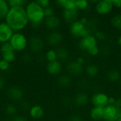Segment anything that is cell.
Wrapping results in <instances>:
<instances>
[{"instance_id":"cell-15","label":"cell","mask_w":121,"mask_h":121,"mask_svg":"<svg viewBox=\"0 0 121 121\" xmlns=\"http://www.w3.org/2000/svg\"><path fill=\"white\" fill-rule=\"evenodd\" d=\"M67 69L70 74L74 76H78L82 73L84 68L83 65H80L77 61H72L67 64Z\"/></svg>"},{"instance_id":"cell-11","label":"cell","mask_w":121,"mask_h":121,"mask_svg":"<svg viewBox=\"0 0 121 121\" xmlns=\"http://www.w3.org/2000/svg\"><path fill=\"white\" fill-rule=\"evenodd\" d=\"M63 41V36L61 33L58 31H52L47 36L48 43L52 47L59 46Z\"/></svg>"},{"instance_id":"cell-23","label":"cell","mask_w":121,"mask_h":121,"mask_svg":"<svg viewBox=\"0 0 121 121\" xmlns=\"http://www.w3.org/2000/svg\"><path fill=\"white\" fill-rule=\"evenodd\" d=\"M57 60L60 62H63L66 61L68 57H69V52L68 51L64 48H59L57 50Z\"/></svg>"},{"instance_id":"cell-7","label":"cell","mask_w":121,"mask_h":121,"mask_svg":"<svg viewBox=\"0 0 121 121\" xmlns=\"http://www.w3.org/2000/svg\"><path fill=\"white\" fill-rule=\"evenodd\" d=\"M14 31L5 22H0V43H9L13 36Z\"/></svg>"},{"instance_id":"cell-51","label":"cell","mask_w":121,"mask_h":121,"mask_svg":"<svg viewBox=\"0 0 121 121\" xmlns=\"http://www.w3.org/2000/svg\"></svg>"},{"instance_id":"cell-27","label":"cell","mask_w":121,"mask_h":121,"mask_svg":"<svg viewBox=\"0 0 121 121\" xmlns=\"http://www.w3.org/2000/svg\"><path fill=\"white\" fill-rule=\"evenodd\" d=\"M16 52L15 51H11V52H8L4 54H1V58L2 60L11 63L12 62H13L16 59Z\"/></svg>"},{"instance_id":"cell-30","label":"cell","mask_w":121,"mask_h":121,"mask_svg":"<svg viewBox=\"0 0 121 121\" xmlns=\"http://www.w3.org/2000/svg\"><path fill=\"white\" fill-rule=\"evenodd\" d=\"M17 113V108L13 104H9L5 108V113L9 116H16Z\"/></svg>"},{"instance_id":"cell-37","label":"cell","mask_w":121,"mask_h":121,"mask_svg":"<svg viewBox=\"0 0 121 121\" xmlns=\"http://www.w3.org/2000/svg\"><path fill=\"white\" fill-rule=\"evenodd\" d=\"M94 36L96 37V38L97 40H104L106 39V34L104 32L100 31V30L96 31L95 33Z\"/></svg>"},{"instance_id":"cell-36","label":"cell","mask_w":121,"mask_h":121,"mask_svg":"<svg viewBox=\"0 0 121 121\" xmlns=\"http://www.w3.org/2000/svg\"><path fill=\"white\" fill-rule=\"evenodd\" d=\"M36 2L44 9L50 6V1L49 0H37Z\"/></svg>"},{"instance_id":"cell-12","label":"cell","mask_w":121,"mask_h":121,"mask_svg":"<svg viewBox=\"0 0 121 121\" xmlns=\"http://www.w3.org/2000/svg\"><path fill=\"white\" fill-rule=\"evenodd\" d=\"M46 70L48 73L52 76L59 75L62 70V65L59 60L48 62L46 66Z\"/></svg>"},{"instance_id":"cell-45","label":"cell","mask_w":121,"mask_h":121,"mask_svg":"<svg viewBox=\"0 0 121 121\" xmlns=\"http://www.w3.org/2000/svg\"><path fill=\"white\" fill-rule=\"evenodd\" d=\"M117 42H118V45H119V46H121V35H120V36L118 37V40H117Z\"/></svg>"},{"instance_id":"cell-46","label":"cell","mask_w":121,"mask_h":121,"mask_svg":"<svg viewBox=\"0 0 121 121\" xmlns=\"http://www.w3.org/2000/svg\"><path fill=\"white\" fill-rule=\"evenodd\" d=\"M121 121V118H120L119 120H118V121Z\"/></svg>"},{"instance_id":"cell-26","label":"cell","mask_w":121,"mask_h":121,"mask_svg":"<svg viewBox=\"0 0 121 121\" xmlns=\"http://www.w3.org/2000/svg\"><path fill=\"white\" fill-rule=\"evenodd\" d=\"M90 5V2L87 0H76V8L78 11L86 10Z\"/></svg>"},{"instance_id":"cell-28","label":"cell","mask_w":121,"mask_h":121,"mask_svg":"<svg viewBox=\"0 0 121 121\" xmlns=\"http://www.w3.org/2000/svg\"><path fill=\"white\" fill-rule=\"evenodd\" d=\"M58 83L62 87H68L71 84V78L68 75H62L59 78Z\"/></svg>"},{"instance_id":"cell-20","label":"cell","mask_w":121,"mask_h":121,"mask_svg":"<svg viewBox=\"0 0 121 121\" xmlns=\"http://www.w3.org/2000/svg\"><path fill=\"white\" fill-rule=\"evenodd\" d=\"M56 4L63 10L76 9V0H57Z\"/></svg>"},{"instance_id":"cell-50","label":"cell","mask_w":121,"mask_h":121,"mask_svg":"<svg viewBox=\"0 0 121 121\" xmlns=\"http://www.w3.org/2000/svg\"></svg>"},{"instance_id":"cell-35","label":"cell","mask_w":121,"mask_h":121,"mask_svg":"<svg viewBox=\"0 0 121 121\" xmlns=\"http://www.w3.org/2000/svg\"><path fill=\"white\" fill-rule=\"evenodd\" d=\"M44 13H45V18L47 17H50L55 15V10L54 9L50 6L46 9H44Z\"/></svg>"},{"instance_id":"cell-33","label":"cell","mask_w":121,"mask_h":121,"mask_svg":"<svg viewBox=\"0 0 121 121\" xmlns=\"http://www.w3.org/2000/svg\"><path fill=\"white\" fill-rule=\"evenodd\" d=\"M87 53L90 55V56H92V57H94V56H96L99 54L100 52V50H99V48L98 45L95 46V47H93L91 48H90L89 50H88L87 51Z\"/></svg>"},{"instance_id":"cell-8","label":"cell","mask_w":121,"mask_h":121,"mask_svg":"<svg viewBox=\"0 0 121 121\" xmlns=\"http://www.w3.org/2000/svg\"><path fill=\"white\" fill-rule=\"evenodd\" d=\"M98 44V40L93 34H90L88 36L81 38L79 42V47L81 50L87 51L90 48L96 46Z\"/></svg>"},{"instance_id":"cell-13","label":"cell","mask_w":121,"mask_h":121,"mask_svg":"<svg viewBox=\"0 0 121 121\" xmlns=\"http://www.w3.org/2000/svg\"><path fill=\"white\" fill-rule=\"evenodd\" d=\"M105 107L93 106L89 112V116L94 121H101L104 120Z\"/></svg>"},{"instance_id":"cell-38","label":"cell","mask_w":121,"mask_h":121,"mask_svg":"<svg viewBox=\"0 0 121 121\" xmlns=\"http://www.w3.org/2000/svg\"><path fill=\"white\" fill-rule=\"evenodd\" d=\"M12 121H28L27 118L22 116H16L13 117Z\"/></svg>"},{"instance_id":"cell-48","label":"cell","mask_w":121,"mask_h":121,"mask_svg":"<svg viewBox=\"0 0 121 121\" xmlns=\"http://www.w3.org/2000/svg\"><path fill=\"white\" fill-rule=\"evenodd\" d=\"M120 100H121V99H120Z\"/></svg>"},{"instance_id":"cell-29","label":"cell","mask_w":121,"mask_h":121,"mask_svg":"<svg viewBox=\"0 0 121 121\" xmlns=\"http://www.w3.org/2000/svg\"><path fill=\"white\" fill-rule=\"evenodd\" d=\"M10 8L16 7V6H23L25 7L28 4V1L26 0H9L7 1Z\"/></svg>"},{"instance_id":"cell-42","label":"cell","mask_w":121,"mask_h":121,"mask_svg":"<svg viewBox=\"0 0 121 121\" xmlns=\"http://www.w3.org/2000/svg\"><path fill=\"white\" fill-rule=\"evenodd\" d=\"M69 121H82V120L78 115H74L70 118Z\"/></svg>"},{"instance_id":"cell-17","label":"cell","mask_w":121,"mask_h":121,"mask_svg":"<svg viewBox=\"0 0 121 121\" xmlns=\"http://www.w3.org/2000/svg\"><path fill=\"white\" fill-rule=\"evenodd\" d=\"M44 24L45 27L50 30H55L58 28L60 24V20L59 17L56 15H54L50 17H47L44 20Z\"/></svg>"},{"instance_id":"cell-25","label":"cell","mask_w":121,"mask_h":121,"mask_svg":"<svg viewBox=\"0 0 121 121\" xmlns=\"http://www.w3.org/2000/svg\"><path fill=\"white\" fill-rule=\"evenodd\" d=\"M45 58L48 62H54L57 60V51L55 49H50L45 53Z\"/></svg>"},{"instance_id":"cell-4","label":"cell","mask_w":121,"mask_h":121,"mask_svg":"<svg viewBox=\"0 0 121 121\" xmlns=\"http://www.w3.org/2000/svg\"><path fill=\"white\" fill-rule=\"evenodd\" d=\"M121 118V107L116 105H107L104 109V121H117Z\"/></svg>"},{"instance_id":"cell-41","label":"cell","mask_w":121,"mask_h":121,"mask_svg":"<svg viewBox=\"0 0 121 121\" xmlns=\"http://www.w3.org/2000/svg\"><path fill=\"white\" fill-rule=\"evenodd\" d=\"M117 101V99L115 97L113 96H109V99H108V105H116Z\"/></svg>"},{"instance_id":"cell-31","label":"cell","mask_w":121,"mask_h":121,"mask_svg":"<svg viewBox=\"0 0 121 121\" xmlns=\"http://www.w3.org/2000/svg\"><path fill=\"white\" fill-rule=\"evenodd\" d=\"M111 24L112 26L117 28V29H121V16L120 15H116L113 17L111 19Z\"/></svg>"},{"instance_id":"cell-16","label":"cell","mask_w":121,"mask_h":121,"mask_svg":"<svg viewBox=\"0 0 121 121\" xmlns=\"http://www.w3.org/2000/svg\"><path fill=\"white\" fill-rule=\"evenodd\" d=\"M30 116L34 120H40L41 119L44 115L45 111L43 108L40 105H34L30 108L29 110Z\"/></svg>"},{"instance_id":"cell-19","label":"cell","mask_w":121,"mask_h":121,"mask_svg":"<svg viewBox=\"0 0 121 121\" xmlns=\"http://www.w3.org/2000/svg\"><path fill=\"white\" fill-rule=\"evenodd\" d=\"M89 97L88 95L84 92H79L77 94L74 99V102L77 106H84L88 104Z\"/></svg>"},{"instance_id":"cell-2","label":"cell","mask_w":121,"mask_h":121,"mask_svg":"<svg viewBox=\"0 0 121 121\" xmlns=\"http://www.w3.org/2000/svg\"><path fill=\"white\" fill-rule=\"evenodd\" d=\"M29 23L33 27H38L44 22L45 18L44 9L41 7L36 1L28 2L25 6Z\"/></svg>"},{"instance_id":"cell-10","label":"cell","mask_w":121,"mask_h":121,"mask_svg":"<svg viewBox=\"0 0 121 121\" xmlns=\"http://www.w3.org/2000/svg\"><path fill=\"white\" fill-rule=\"evenodd\" d=\"M86 28V26H84L79 20H77L69 24V32L72 36L81 38V35Z\"/></svg>"},{"instance_id":"cell-3","label":"cell","mask_w":121,"mask_h":121,"mask_svg":"<svg viewBox=\"0 0 121 121\" xmlns=\"http://www.w3.org/2000/svg\"><path fill=\"white\" fill-rule=\"evenodd\" d=\"M9 43L16 52L23 51L28 45V40L26 36L21 32H15L11 37Z\"/></svg>"},{"instance_id":"cell-9","label":"cell","mask_w":121,"mask_h":121,"mask_svg":"<svg viewBox=\"0 0 121 121\" xmlns=\"http://www.w3.org/2000/svg\"><path fill=\"white\" fill-rule=\"evenodd\" d=\"M28 46L30 50L35 53L40 52L44 48V43L39 36H33L28 40Z\"/></svg>"},{"instance_id":"cell-21","label":"cell","mask_w":121,"mask_h":121,"mask_svg":"<svg viewBox=\"0 0 121 121\" xmlns=\"http://www.w3.org/2000/svg\"><path fill=\"white\" fill-rule=\"evenodd\" d=\"M85 72H86V74L89 77H94L98 75V74L99 72V69L97 65H96L94 64H90L86 67Z\"/></svg>"},{"instance_id":"cell-34","label":"cell","mask_w":121,"mask_h":121,"mask_svg":"<svg viewBox=\"0 0 121 121\" xmlns=\"http://www.w3.org/2000/svg\"><path fill=\"white\" fill-rule=\"evenodd\" d=\"M10 67V63L2 60L0 62V70L2 72H6L7 70H9Z\"/></svg>"},{"instance_id":"cell-18","label":"cell","mask_w":121,"mask_h":121,"mask_svg":"<svg viewBox=\"0 0 121 121\" xmlns=\"http://www.w3.org/2000/svg\"><path fill=\"white\" fill-rule=\"evenodd\" d=\"M8 96L13 101H20L23 99V92L21 89L16 86H12L7 91Z\"/></svg>"},{"instance_id":"cell-44","label":"cell","mask_w":121,"mask_h":121,"mask_svg":"<svg viewBox=\"0 0 121 121\" xmlns=\"http://www.w3.org/2000/svg\"><path fill=\"white\" fill-rule=\"evenodd\" d=\"M77 62L78 63H79L80 65H83L84 63L85 62V60H84V58L83 57H79L77 59Z\"/></svg>"},{"instance_id":"cell-49","label":"cell","mask_w":121,"mask_h":121,"mask_svg":"<svg viewBox=\"0 0 121 121\" xmlns=\"http://www.w3.org/2000/svg\"></svg>"},{"instance_id":"cell-5","label":"cell","mask_w":121,"mask_h":121,"mask_svg":"<svg viewBox=\"0 0 121 121\" xmlns=\"http://www.w3.org/2000/svg\"><path fill=\"white\" fill-rule=\"evenodd\" d=\"M109 96L104 92H96L94 93L90 99L91 104L94 106L106 107L108 105Z\"/></svg>"},{"instance_id":"cell-32","label":"cell","mask_w":121,"mask_h":121,"mask_svg":"<svg viewBox=\"0 0 121 121\" xmlns=\"http://www.w3.org/2000/svg\"><path fill=\"white\" fill-rule=\"evenodd\" d=\"M11 51H14L13 48L11 47V44L9 43H2L0 45V52L1 55L8 52H11Z\"/></svg>"},{"instance_id":"cell-22","label":"cell","mask_w":121,"mask_h":121,"mask_svg":"<svg viewBox=\"0 0 121 121\" xmlns=\"http://www.w3.org/2000/svg\"><path fill=\"white\" fill-rule=\"evenodd\" d=\"M10 9V6L5 0H0V18H4Z\"/></svg>"},{"instance_id":"cell-39","label":"cell","mask_w":121,"mask_h":121,"mask_svg":"<svg viewBox=\"0 0 121 121\" xmlns=\"http://www.w3.org/2000/svg\"><path fill=\"white\" fill-rule=\"evenodd\" d=\"M112 3L113 5V7L117 9L121 8V0H112Z\"/></svg>"},{"instance_id":"cell-47","label":"cell","mask_w":121,"mask_h":121,"mask_svg":"<svg viewBox=\"0 0 121 121\" xmlns=\"http://www.w3.org/2000/svg\"><path fill=\"white\" fill-rule=\"evenodd\" d=\"M1 57H0V62H1Z\"/></svg>"},{"instance_id":"cell-43","label":"cell","mask_w":121,"mask_h":121,"mask_svg":"<svg viewBox=\"0 0 121 121\" xmlns=\"http://www.w3.org/2000/svg\"><path fill=\"white\" fill-rule=\"evenodd\" d=\"M79 21L84 25V26H86L88 23H89V20H88V18H87V17H86V16H83V17H82L80 19H79Z\"/></svg>"},{"instance_id":"cell-24","label":"cell","mask_w":121,"mask_h":121,"mask_svg":"<svg viewBox=\"0 0 121 121\" xmlns=\"http://www.w3.org/2000/svg\"><path fill=\"white\" fill-rule=\"evenodd\" d=\"M107 77L108 80L111 82H116L121 79V74L118 71L115 69L110 70L107 74Z\"/></svg>"},{"instance_id":"cell-40","label":"cell","mask_w":121,"mask_h":121,"mask_svg":"<svg viewBox=\"0 0 121 121\" xmlns=\"http://www.w3.org/2000/svg\"><path fill=\"white\" fill-rule=\"evenodd\" d=\"M5 84H6V80L4 77H1L0 76V91L2 90L4 86H5Z\"/></svg>"},{"instance_id":"cell-1","label":"cell","mask_w":121,"mask_h":121,"mask_svg":"<svg viewBox=\"0 0 121 121\" xmlns=\"http://www.w3.org/2000/svg\"><path fill=\"white\" fill-rule=\"evenodd\" d=\"M4 21L11 28L13 31L19 32L24 29L29 23L25 7H11Z\"/></svg>"},{"instance_id":"cell-6","label":"cell","mask_w":121,"mask_h":121,"mask_svg":"<svg viewBox=\"0 0 121 121\" xmlns=\"http://www.w3.org/2000/svg\"><path fill=\"white\" fill-rule=\"evenodd\" d=\"M113 9L112 0H101L95 4V10L99 15L104 16L110 13Z\"/></svg>"},{"instance_id":"cell-14","label":"cell","mask_w":121,"mask_h":121,"mask_svg":"<svg viewBox=\"0 0 121 121\" xmlns=\"http://www.w3.org/2000/svg\"><path fill=\"white\" fill-rule=\"evenodd\" d=\"M79 15V13L77 9L72 10H63L62 11V17L65 21L69 24L77 21Z\"/></svg>"}]
</instances>
